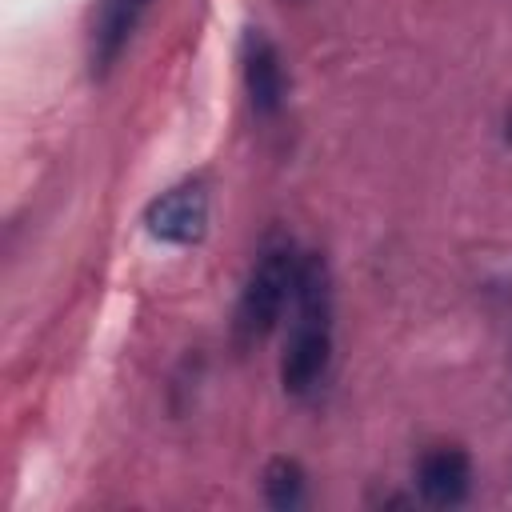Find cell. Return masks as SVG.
Masks as SVG:
<instances>
[{
	"mask_svg": "<svg viewBox=\"0 0 512 512\" xmlns=\"http://www.w3.org/2000/svg\"><path fill=\"white\" fill-rule=\"evenodd\" d=\"M140 4H148V0H140Z\"/></svg>",
	"mask_w": 512,
	"mask_h": 512,
	"instance_id": "cell-7",
	"label": "cell"
},
{
	"mask_svg": "<svg viewBox=\"0 0 512 512\" xmlns=\"http://www.w3.org/2000/svg\"><path fill=\"white\" fill-rule=\"evenodd\" d=\"M264 496L280 512L296 508L304 500V468L296 460H288V456L268 460V468H264Z\"/></svg>",
	"mask_w": 512,
	"mask_h": 512,
	"instance_id": "cell-6",
	"label": "cell"
},
{
	"mask_svg": "<svg viewBox=\"0 0 512 512\" xmlns=\"http://www.w3.org/2000/svg\"><path fill=\"white\" fill-rule=\"evenodd\" d=\"M140 12H144L140 0H104V4H100L96 28H92V68H96V72H108V68H112V60H116L120 48L128 44V36H132Z\"/></svg>",
	"mask_w": 512,
	"mask_h": 512,
	"instance_id": "cell-5",
	"label": "cell"
},
{
	"mask_svg": "<svg viewBox=\"0 0 512 512\" xmlns=\"http://www.w3.org/2000/svg\"><path fill=\"white\" fill-rule=\"evenodd\" d=\"M240 60H244V88H248L252 108L260 116H272L284 104V64H280L276 44L260 28H248Z\"/></svg>",
	"mask_w": 512,
	"mask_h": 512,
	"instance_id": "cell-3",
	"label": "cell"
},
{
	"mask_svg": "<svg viewBox=\"0 0 512 512\" xmlns=\"http://www.w3.org/2000/svg\"><path fill=\"white\" fill-rule=\"evenodd\" d=\"M292 284H296V256L288 248H268L256 260V268L240 292V304H236L240 344H256L276 328V320L292 296Z\"/></svg>",
	"mask_w": 512,
	"mask_h": 512,
	"instance_id": "cell-1",
	"label": "cell"
},
{
	"mask_svg": "<svg viewBox=\"0 0 512 512\" xmlns=\"http://www.w3.org/2000/svg\"><path fill=\"white\" fill-rule=\"evenodd\" d=\"M472 484V460L460 448H432L416 464V488L428 504H460Z\"/></svg>",
	"mask_w": 512,
	"mask_h": 512,
	"instance_id": "cell-4",
	"label": "cell"
},
{
	"mask_svg": "<svg viewBox=\"0 0 512 512\" xmlns=\"http://www.w3.org/2000/svg\"><path fill=\"white\" fill-rule=\"evenodd\" d=\"M144 224L156 240L168 244H196L208 228V192L200 184H176L164 196H156L144 212Z\"/></svg>",
	"mask_w": 512,
	"mask_h": 512,
	"instance_id": "cell-2",
	"label": "cell"
}]
</instances>
